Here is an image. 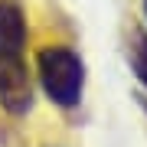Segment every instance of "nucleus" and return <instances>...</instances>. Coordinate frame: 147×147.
Returning <instances> with one entry per match:
<instances>
[{
    "label": "nucleus",
    "instance_id": "obj_2",
    "mask_svg": "<svg viewBox=\"0 0 147 147\" xmlns=\"http://www.w3.org/2000/svg\"><path fill=\"white\" fill-rule=\"evenodd\" d=\"M26 59V13L16 0H0V62Z\"/></svg>",
    "mask_w": 147,
    "mask_h": 147
},
{
    "label": "nucleus",
    "instance_id": "obj_1",
    "mask_svg": "<svg viewBox=\"0 0 147 147\" xmlns=\"http://www.w3.org/2000/svg\"><path fill=\"white\" fill-rule=\"evenodd\" d=\"M36 79L56 108H75L85 92V62L75 49L49 42L36 53Z\"/></svg>",
    "mask_w": 147,
    "mask_h": 147
},
{
    "label": "nucleus",
    "instance_id": "obj_3",
    "mask_svg": "<svg viewBox=\"0 0 147 147\" xmlns=\"http://www.w3.org/2000/svg\"><path fill=\"white\" fill-rule=\"evenodd\" d=\"M131 65H134L137 79L144 82V88H147V36H141V33L134 36V46H131Z\"/></svg>",
    "mask_w": 147,
    "mask_h": 147
},
{
    "label": "nucleus",
    "instance_id": "obj_4",
    "mask_svg": "<svg viewBox=\"0 0 147 147\" xmlns=\"http://www.w3.org/2000/svg\"><path fill=\"white\" fill-rule=\"evenodd\" d=\"M144 10H147V0H144Z\"/></svg>",
    "mask_w": 147,
    "mask_h": 147
}]
</instances>
